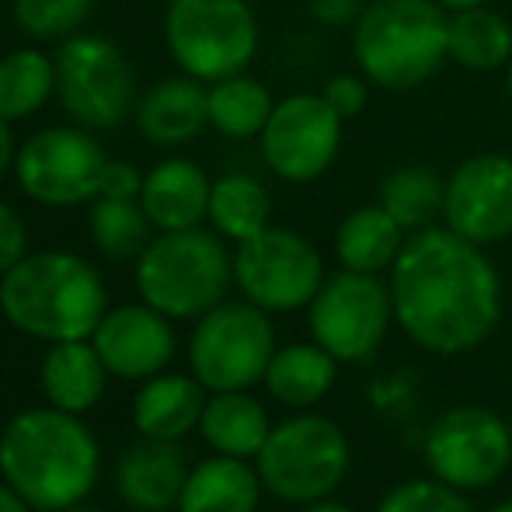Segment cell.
<instances>
[{
  "mask_svg": "<svg viewBox=\"0 0 512 512\" xmlns=\"http://www.w3.org/2000/svg\"><path fill=\"white\" fill-rule=\"evenodd\" d=\"M394 324L432 356H464L502 321V279L485 248L432 223L408 234L387 272Z\"/></svg>",
  "mask_w": 512,
  "mask_h": 512,
  "instance_id": "6da1fadb",
  "label": "cell"
},
{
  "mask_svg": "<svg viewBox=\"0 0 512 512\" xmlns=\"http://www.w3.org/2000/svg\"><path fill=\"white\" fill-rule=\"evenodd\" d=\"M102 450L81 415L60 408L18 411L0 429V478L35 512H60L98 485Z\"/></svg>",
  "mask_w": 512,
  "mask_h": 512,
  "instance_id": "7a4b0ae2",
  "label": "cell"
},
{
  "mask_svg": "<svg viewBox=\"0 0 512 512\" xmlns=\"http://www.w3.org/2000/svg\"><path fill=\"white\" fill-rule=\"evenodd\" d=\"M108 310L105 279L74 251H28L0 276V314L39 342L91 338Z\"/></svg>",
  "mask_w": 512,
  "mask_h": 512,
  "instance_id": "3957f363",
  "label": "cell"
},
{
  "mask_svg": "<svg viewBox=\"0 0 512 512\" xmlns=\"http://www.w3.org/2000/svg\"><path fill=\"white\" fill-rule=\"evenodd\" d=\"M352 56L373 88L415 91L450 63V14L436 0H366Z\"/></svg>",
  "mask_w": 512,
  "mask_h": 512,
  "instance_id": "277c9868",
  "label": "cell"
},
{
  "mask_svg": "<svg viewBox=\"0 0 512 512\" xmlns=\"http://www.w3.org/2000/svg\"><path fill=\"white\" fill-rule=\"evenodd\" d=\"M143 304L171 321H199L206 310L227 300L234 283V255L216 230L189 227L150 237L133 269Z\"/></svg>",
  "mask_w": 512,
  "mask_h": 512,
  "instance_id": "5b68a950",
  "label": "cell"
},
{
  "mask_svg": "<svg viewBox=\"0 0 512 512\" xmlns=\"http://www.w3.org/2000/svg\"><path fill=\"white\" fill-rule=\"evenodd\" d=\"M349 464L352 446L345 429L317 411H297L276 422L255 457L265 492L286 506L335 499L342 481L349 478Z\"/></svg>",
  "mask_w": 512,
  "mask_h": 512,
  "instance_id": "8992f818",
  "label": "cell"
},
{
  "mask_svg": "<svg viewBox=\"0 0 512 512\" xmlns=\"http://www.w3.org/2000/svg\"><path fill=\"white\" fill-rule=\"evenodd\" d=\"M164 46L203 84L244 74L258 53V14L248 0H168Z\"/></svg>",
  "mask_w": 512,
  "mask_h": 512,
  "instance_id": "52a82bcc",
  "label": "cell"
},
{
  "mask_svg": "<svg viewBox=\"0 0 512 512\" xmlns=\"http://www.w3.org/2000/svg\"><path fill=\"white\" fill-rule=\"evenodd\" d=\"M272 314L251 300H223L196 321L189 338V370L209 394L251 391L276 356Z\"/></svg>",
  "mask_w": 512,
  "mask_h": 512,
  "instance_id": "ba28073f",
  "label": "cell"
},
{
  "mask_svg": "<svg viewBox=\"0 0 512 512\" xmlns=\"http://www.w3.org/2000/svg\"><path fill=\"white\" fill-rule=\"evenodd\" d=\"M391 324V283L373 272H331L307 307L310 338L342 366L370 363L384 345Z\"/></svg>",
  "mask_w": 512,
  "mask_h": 512,
  "instance_id": "9c48e42d",
  "label": "cell"
},
{
  "mask_svg": "<svg viewBox=\"0 0 512 512\" xmlns=\"http://www.w3.org/2000/svg\"><path fill=\"white\" fill-rule=\"evenodd\" d=\"M56 98L77 126L115 129L133 112L136 77L108 35L74 32L56 49Z\"/></svg>",
  "mask_w": 512,
  "mask_h": 512,
  "instance_id": "30bf717a",
  "label": "cell"
},
{
  "mask_svg": "<svg viewBox=\"0 0 512 512\" xmlns=\"http://www.w3.org/2000/svg\"><path fill=\"white\" fill-rule=\"evenodd\" d=\"M422 457L432 478L457 492H485L499 485L512 467L509 418L481 405L450 408L429 425Z\"/></svg>",
  "mask_w": 512,
  "mask_h": 512,
  "instance_id": "8fae6325",
  "label": "cell"
},
{
  "mask_svg": "<svg viewBox=\"0 0 512 512\" xmlns=\"http://www.w3.org/2000/svg\"><path fill=\"white\" fill-rule=\"evenodd\" d=\"M102 143L84 126H49L32 133L14 157V182L32 203L70 209L102 196L105 168Z\"/></svg>",
  "mask_w": 512,
  "mask_h": 512,
  "instance_id": "7c38bea8",
  "label": "cell"
},
{
  "mask_svg": "<svg viewBox=\"0 0 512 512\" xmlns=\"http://www.w3.org/2000/svg\"><path fill=\"white\" fill-rule=\"evenodd\" d=\"M328 279L324 258L304 234L290 227H265L234 248V286L244 300L269 314L307 310Z\"/></svg>",
  "mask_w": 512,
  "mask_h": 512,
  "instance_id": "4fadbf2b",
  "label": "cell"
},
{
  "mask_svg": "<svg viewBox=\"0 0 512 512\" xmlns=\"http://www.w3.org/2000/svg\"><path fill=\"white\" fill-rule=\"evenodd\" d=\"M345 122L331 112L321 95H290L276 102L265 122L258 147H262L265 168L290 185H307L328 175L342 150Z\"/></svg>",
  "mask_w": 512,
  "mask_h": 512,
  "instance_id": "5bb4252c",
  "label": "cell"
},
{
  "mask_svg": "<svg viewBox=\"0 0 512 512\" xmlns=\"http://www.w3.org/2000/svg\"><path fill=\"white\" fill-rule=\"evenodd\" d=\"M443 223L481 248L512 237V157L474 154L460 161L446 178Z\"/></svg>",
  "mask_w": 512,
  "mask_h": 512,
  "instance_id": "9a60e30c",
  "label": "cell"
},
{
  "mask_svg": "<svg viewBox=\"0 0 512 512\" xmlns=\"http://www.w3.org/2000/svg\"><path fill=\"white\" fill-rule=\"evenodd\" d=\"M91 345L102 356L108 377L150 380L168 370L178 342L171 317L140 300V304L108 307L95 335H91Z\"/></svg>",
  "mask_w": 512,
  "mask_h": 512,
  "instance_id": "2e32d148",
  "label": "cell"
},
{
  "mask_svg": "<svg viewBox=\"0 0 512 512\" xmlns=\"http://www.w3.org/2000/svg\"><path fill=\"white\" fill-rule=\"evenodd\" d=\"M189 471L182 446L143 436L115 460L112 481L119 499L133 512H171L178 509Z\"/></svg>",
  "mask_w": 512,
  "mask_h": 512,
  "instance_id": "e0dca14e",
  "label": "cell"
},
{
  "mask_svg": "<svg viewBox=\"0 0 512 512\" xmlns=\"http://www.w3.org/2000/svg\"><path fill=\"white\" fill-rule=\"evenodd\" d=\"M136 129L154 147H185L209 126L206 84L189 74L150 84L136 102Z\"/></svg>",
  "mask_w": 512,
  "mask_h": 512,
  "instance_id": "ac0fdd59",
  "label": "cell"
},
{
  "mask_svg": "<svg viewBox=\"0 0 512 512\" xmlns=\"http://www.w3.org/2000/svg\"><path fill=\"white\" fill-rule=\"evenodd\" d=\"M213 178L189 157H164L150 171H143L140 206L150 216L157 234L164 230L199 227L209 213Z\"/></svg>",
  "mask_w": 512,
  "mask_h": 512,
  "instance_id": "d6986e66",
  "label": "cell"
},
{
  "mask_svg": "<svg viewBox=\"0 0 512 512\" xmlns=\"http://www.w3.org/2000/svg\"><path fill=\"white\" fill-rule=\"evenodd\" d=\"M209 391L192 373H157L143 380L133 398V425L140 436L178 443L199 429Z\"/></svg>",
  "mask_w": 512,
  "mask_h": 512,
  "instance_id": "ffe728a7",
  "label": "cell"
},
{
  "mask_svg": "<svg viewBox=\"0 0 512 512\" xmlns=\"http://www.w3.org/2000/svg\"><path fill=\"white\" fill-rule=\"evenodd\" d=\"M108 370L91 338L53 342L39 363V387L46 401L70 415H88L105 398Z\"/></svg>",
  "mask_w": 512,
  "mask_h": 512,
  "instance_id": "44dd1931",
  "label": "cell"
},
{
  "mask_svg": "<svg viewBox=\"0 0 512 512\" xmlns=\"http://www.w3.org/2000/svg\"><path fill=\"white\" fill-rule=\"evenodd\" d=\"M262 495L265 485L258 478L255 460L213 453L192 464L178 512H258Z\"/></svg>",
  "mask_w": 512,
  "mask_h": 512,
  "instance_id": "7402d4cb",
  "label": "cell"
},
{
  "mask_svg": "<svg viewBox=\"0 0 512 512\" xmlns=\"http://www.w3.org/2000/svg\"><path fill=\"white\" fill-rule=\"evenodd\" d=\"M338 366L342 363L331 352H324L314 338L310 342H290L276 349L262 384L276 405L290 411H310L331 394L338 380Z\"/></svg>",
  "mask_w": 512,
  "mask_h": 512,
  "instance_id": "603a6c76",
  "label": "cell"
},
{
  "mask_svg": "<svg viewBox=\"0 0 512 512\" xmlns=\"http://www.w3.org/2000/svg\"><path fill=\"white\" fill-rule=\"evenodd\" d=\"M405 241H408V230L384 206L373 203V206H356L352 213L342 216V223L335 227L331 248H335V258L342 269L384 276L398 262Z\"/></svg>",
  "mask_w": 512,
  "mask_h": 512,
  "instance_id": "cb8c5ba5",
  "label": "cell"
},
{
  "mask_svg": "<svg viewBox=\"0 0 512 512\" xmlns=\"http://www.w3.org/2000/svg\"><path fill=\"white\" fill-rule=\"evenodd\" d=\"M269 432V408L258 398H251V391H220L206 398L203 418H199V436L213 453L255 460Z\"/></svg>",
  "mask_w": 512,
  "mask_h": 512,
  "instance_id": "d4e9b609",
  "label": "cell"
},
{
  "mask_svg": "<svg viewBox=\"0 0 512 512\" xmlns=\"http://www.w3.org/2000/svg\"><path fill=\"white\" fill-rule=\"evenodd\" d=\"M450 60L471 74L506 70L512 60V21L485 4L450 14Z\"/></svg>",
  "mask_w": 512,
  "mask_h": 512,
  "instance_id": "484cf974",
  "label": "cell"
},
{
  "mask_svg": "<svg viewBox=\"0 0 512 512\" xmlns=\"http://www.w3.org/2000/svg\"><path fill=\"white\" fill-rule=\"evenodd\" d=\"M56 98V60L39 46H21L0 56V119L25 122Z\"/></svg>",
  "mask_w": 512,
  "mask_h": 512,
  "instance_id": "4316f807",
  "label": "cell"
},
{
  "mask_svg": "<svg viewBox=\"0 0 512 512\" xmlns=\"http://www.w3.org/2000/svg\"><path fill=\"white\" fill-rule=\"evenodd\" d=\"M206 220L213 223V230L223 241H248V237L262 234L272 220L269 189L255 175H244V171L220 175L213 182V192H209Z\"/></svg>",
  "mask_w": 512,
  "mask_h": 512,
  "instance_id": "83f0119b",
  "label": "cell"
},
{
  "mask_svg": "<svg viewBox=\"0 0 512 512\" xmlns=\"http://www.w3.org/2000/svg\"><path fill=\"white\" fill-rule=\"evenodd\" d=\"M206 98L209 126L220 136H227V140H258L272 108H276L269 88L258 77H251L248 70L206 84Z\"/></svg>",
  "mask_w": 512,
  "mask_h": 512,
  "instance_id": "f1b7e54d",
  "label": "cell"
},
{
  "mask_svg": "<svg viewBox=\"0 0 512 512\" xmlns=\"http://www.w3.org/2000/svg\"><path fill=\"white\" fill-rule=\"evenodd\" d=\"M443 199H446V178H439L432 168L408 164L384 178L380 185V206L408 230H425L436 220H443Z\"/></svg>",
  "mask_w": 512,
  "mask_h": 512,
  "instance_id": "f546056e",
  "label": "cell"
},
{
  "mask_svg": "<svg viewBox=\"0 0 512 512\" xmlns=\"http://www.w3.org/2000/svg\"><path fill=\"white\" fill-rule=\"evenodd\" d=\"M88 230L98 255L108 262H129V258H140V251L150 244L154 223L143 213L140 199L98 196L91 203Z\"/></svg>",
  "mask_w": 512,
  "mask_h": 512,
  "instance_id": "4dcf8cb0",
  "label": "cell"
},
{
  "mask_svg": "<svg viewBox=\"0 0 512 512\" xmlns=\"http://www.w3.org/2000/svg\"><path fill=\"white\" fill-rule=\"evenodd\" d=\"M95 0H14L11 11L32 42H63L88 21Z\"/></svg>",
  "mask_w": 512,
  "mask_h": 512,
  "instance_id": "1f68e13d",
  "label": "cell"
},
{
  "mask_svg": "<svg viewBox=\"0 0 512 512\" xmlns=\"http://www.w3.org/2000/svg\"><path fill=\"white\" fill-rule=\"evenodd\" d=\"M373 512H478L464 492L443 485L439 478H408L387 488Z\"/></svg>",
  "mask_w": 512,
  "mask_h": 512,
  "instance_id": "d6a6232c",
  "label": "cell"
},
{
  "mask_svg": "<svg viewBox=\"0 0 512 512\" xmlns=\"http://www.w3.org/2000/svg\"><path fill=\"white\" fill-rule=\"evenodd\" d=\"M370 88L373 84L366 81L363 74H335L328 84L321 88V98L331 105V112L338 115L342 122L356 119V115H363V108L370 105Z\"/></svg>",
  "mask_w": 512,
  "mask_h": 512,
  "instance_id": "836d02e7",
  "label": "cell"
},
{
  "mask_svg": "<svg viewBox=\"0 0 512 512\" xmlns=\"http://www.w3.org/2000/svg\"><path fill=\"white\" fill-rule=\"evenodd\" d=\"M28 255V230L21 213L0 199V276Z\"/></svg>",
  "mask_w": 512,
  "mask_h": 512,
  "instance_id": "e575fe53",
  "label": "cell"
},
{
  "mask_svg": "<svg viewBox=\"0 0 512 512\" xmlns=\"http://www.w3.org/2000/svg\"><path fill=\"white\" fill-rule=\"evenodd\" d=\"M143 189V171L129 161H108L105 168V182H102V196L115 199H140Z\"/></svg>",
  "mask_w": 512,
  "mask_h": 512,
  "instance_id": "d590c367",
  "label": "cell"
},
{
  "mask_svg": "<svg viewBox=\"0 0 512 512\" xmlns=\"http://www.w3.org/2000/svg\"><path fill=\"white\" fill-rule=\"evenodd\" d=\"M363 7H366V0H307L310 18L321 21V25H328V28L356 25Z\"/></svg>",
  "mask_w": 512,
  "mask_h": 512,
  "instance_id": "8d00e7d4",
  "label": "cell"
},
{
  "mask_svg": "<svg viewBox=\"0 0 512 512\" xmlns=\"http://www.w3.org/2000/svg\"><path fill=\"white\" fill-rule=\"evenodd\" d=\"M14 157H18V143H14L11 122L0 119V178H4L7 171H14Z\"/></svg>",
  "mask_w": 512,
  "mask_h": 512,
  "instance_id": "74e56055",
  "label": "cell"
},
{
  "mask_svg": "<svg viewBox=\"0 0 512 512\" xmlns=\"http://www.w3.org/2000/svg\"><path fill=\"white\" fill-rule=\"evenodd\" d=\"M0 512H35V509L28 506V502L21 499V495L14 492V488L7 485L4 478H0Z\"/></svg>",
  "mask_w": 512,
  "mask_h": 512,
  "instance_id": "f35d334b",
  "label": "cell"
},
{
  "mask_svg": "<svg viewBox=\"0 0 512 512\" xmlns=\"http://www.w3.org/2000/svg\"><path fill=\"white\" fill-rule=\"evenodd\" d=\"M293 512H356V509L345 506V502H338V499H321V502H310V506H297Z\"/></svg>",
  "mask_w": 512,
  "mask_h": 512,
  "instance_id": "ab89813d",
  "label": "cell"
},
{
  "mask_svg": "<svg viewBox=\"0 0 512 512\" xmlns=\"http://www.w3.org/2000/svg\"><path fill=\"white\" fill-rule=\"evenodd\" d=\"M446 14H457V11H467V7H478V4H488V0H436Z\"/></svg>",
  "mask_w": 512,
  "mask_h": 512,
  "instance_id": "60d3db41",
  "label": "cell"
},
{
  "mask_svg": "<svg viewBox=\"0 0 512 512\" xmlns=\"http://www.w3.org/2000/svg\"><path fill=\"white\" fill-rule=\"evenodd\" d=\"M485 512H512V495H509V499H502V502H495V506H488Z\"/></svg>",
  "mask_w": 512,
  "mask_h": 512,
  "instance_id": "b9f144b4",
  "label": "cell"
},
{
  "mask_svg": "<svg viewBox=\"0 0 512 512\" xmlns=\"http://www.w3.org/2000/svg\"><path fill=\"white\" fill-rule=\"evenodd\" d=\"M60 512H98V509H88L84 502H77V506H70V509H60Z\"/></svg>",
  "mask_w": 512,
  "mask_h": 512,
  "instance_id": "7bdbcfd3",
  "label": "cell"
},
{
  "mask_svg": "<svg viewBox=\"0 0 512 512\" xmlns=\"http://www.w3.org/2000/svg\"><path fill=\"white\" fill-rule=\"evenodd\" d=\"M506 88H509V98H512V60H509V67H506Z\"/></svg>",
  "mask_w": 512,
  "mask_h": 512,
  "instance_id": "ee69618b",
  "label": "cell"
},
{
  "mask_svg": "<svg viewBox=\"0 0 512 512\" xmlns=\"http://www.w3.org/2000/svg\"><path fill=\"white\" fill-rule=\"evenodd\" d=\"M509 432H512V415H509Z\"/></svg>",
  "mask_w": 512,
  "mask_h": 512,
  "instance_id": "f6af8a7d",
  "label": "cell"
}]
</instances>
